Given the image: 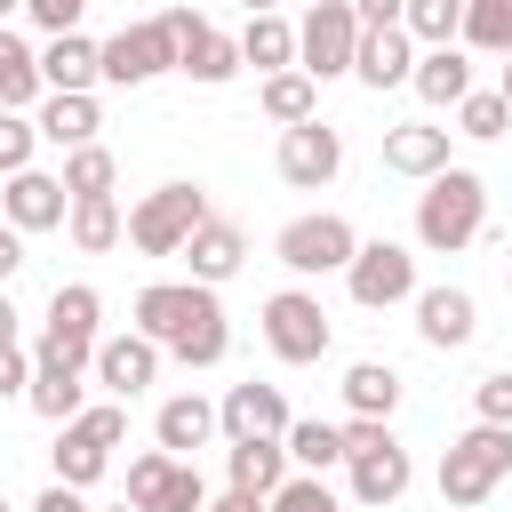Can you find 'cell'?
Wrapping results in <instances>:
<instances>
[{
  "instance_id": "43",
  "label": "cell",
  "mask_w": 512,
  "mask_h": 512,
  "mask_svg": "<svg viewBox=\"0 0 512 512\" xmlns=\"http://www.w3.org/2000/svg\"><path fill=\"white\" fill-rule=\"evenodd\" d=\"M32 384V360H24V344H0V400H16Z\"/></svg>"
},
{
  "instance_id": "5",
  "label": "cell",
  "mask_w": 512,
  "mask_h": 512,
  "mask_svg": "<svg viewBox=\"0 0 512 512\" xmlns=\"http://www.w3.org/2000/svg\"><path fill=\"white\" fill-rule=\"evenodd\" d=\"M208 224V192L200 184H160V192H144L136 208H128V240L144 248V256H184V240Z\"/></svg>"
},
{
  "instance_id": "49",
  "label": "cell",
  "mask_w": 512,
  "mask_h": 512,
  "mask_svg": "<svg viewBox=\"0 0 512 512\" xmlns=\"http://www.w3.org/2000/svg\"><path fill=\"white\" fill-rule=\"evenodd\" d=\"M496 96H504V112H512V56H504V80H496Z\"/></svg>"
},
{
  "instance_id": "39",
  "label": "cell",
  "mask_w": 512,
  "mask_h": 512,
  "mask_svg": "<svg viewBox=\"0 0 512 512\" xmlns=\"http://www.w3.org/2000/svg\"><path fill=\"white\" fill-rule=\"evenodd\" d=\"M512 128V112H504V96L496 88H472L464 104H456V136H480V144H496Z\"/></svg>"
},
{
  "instance_id": "29",
  "label": "cell",
  "mask_w": 512,
  "mask_h": 512,
  "mask_svg": "<svg viewBox=\"0 0 512 512\" xmlns=\"http://www.w3.org/2000/svg\"><path fill=\"white\" fill-rule=\"evenodd\" d=\"M256 104H264V120H280V128H304V120H320V80H304L296 64H288V72H264Z\"/></svg>"
},
{
  "instance_id": "26",
  "label": "cell",
  "mask_w": 512,
  "mask_h": 512,
  "mask_svg": "<svg viewBox=\"0 0 512 512\" xmlns=\"http://www.w3.org/2000/svg\"><path fill=\"white\" fill-rule=\"evenodd\" d=\"M40 144H56V152H80V144H96V128H104V112H96V96H40Z\"/></svg>"
},
{
  "instance_id": "22",
  "label": "cell",
  "mask_w": 512,
  "mask_h": 512,
  "mask_svg": "<svg viewBox=\"0 0 512 512\" xmlns=\"http://www.w3.org/2000/svg\"><path fill=\"white\" fill-rule=\"evenodd\" d=\"M344 464H352V504H400L408 480H416V464H408L400 440H384V448H368V456H344Z\"/></svg>"
},
{
  "instance_id": "19",
  "label": "cell",
  "mask_w": 512,
  "mask_h": 512,
  "mask_svg": "<svg viewBox=\"0 0 512 512\" xmlns=\"http://www.w3.org/2000/svg\"><path fill=\"white\" fill-rule=\"evenodd\" d=\"M184 264H192L200 288H216V280H232V272L248 264V232H240L232 216H208V224L184 240Z\"/></svg>"
},
{
  "instance_id": "15",
  "label": "cell",
  "mask_w": 512,
  "mask_h": 512,
  "mask_svg": "<svg viewBox=\"0 0 512 512\" xmlns=\"http://www.w3.org/2000/svg\"><path fill=\"white\" fill-rule=\"evenodd\" d=\"M288 424H296V416H288V392H280V384H256V376L232 384L224 408H216V432H224V440H280Z\"/></svg>"
},
{
  "instance_id": "10",
  "label": "cell",
  "mask_w": 512,
  "mask_h": 512,
  "mask_svg": "<svg viewBox=\"0 0 512 512\" xmlns=\"http://www.w3.org/2000/svg\"><path fill=\"white\" fill-rule=\"evenodd\" d=\"M352 48H360V16L344 0L304 8V24H296V72L304 80H344L352 72Z\"/></svg>"
},
{
  "instance_id": "46",
  "label": "cell",
  "mask_w": 512,
  "mask_h": 512,
  "mask_svg": "<svg viewBox=\"0 0 512 512\" xmlns=\"http://www.w3.org/2000/svg\"><path fill=\"white\" fill-rule=\"evenodd\" d=\"M32 512H88V496H80V488H64V480H48Z\"/></svg>"
},
{
  "instance_id": "9",
  "label": "cell",
  "mask_w": 512,
  "mask_h": 512,
  "mask_svg": "<svg viewBox=\"0 0 512 512\" xmlns=\"http://www.w3.org/2000/svg\"><path fill=\"white\" fill-rule=\"evenodd\" d=\"M264 344H272V360H288V368H312V360L336 344V328H328L320 296H304V288H280V296H264Z\"/></svg>"
},
{
  "instance_id": "36",
  "label": "cell",
  "mask_w": 512,
  "mask_h": 512,
  "mask_svg": "<svg viewBox=\"0 0 512 512\" xmlns=\"http://www.w3.org/2000/svg\"><path fill=\"white\" fill-rule=\"evenodd\" d=\"M456 24H464V0H400V32L424 48H456Z\"/></svg>"
},
{
  "instance_id": "52",
  "label": "cell",
  "mask_w": 512,
  "mask_h": 512,
  "mask_svg": "<svg viewBox=\"0 0 512 512\" xmlns=\"http://www.w3.org/2000/svg\"><path fill=\"white\" fill-rule=\"evenodd\" d=\"M120 512H136V504H120Z\"/></svg>"
},
{
  "instance_id": "42",
  "label": "cell",
  "mask_w": 512,
  "mask_h": 512,
  "mask_svg": "<svg viewBox=\"0 0 512 512\" xmlns=\"http://www.w3.org/2000/svg\"><path fill=\"white\" fill-rule=\"evenodd\" d=\"M88 8H96V0H24V16H32L48 40H56V32H80V16H88Z\"/></svg>"
},
{
  "instance_id": "44",
  "label": "cell",
  "mask_w": 512,
  "mask_h": 512,
  "mask_svg": "<svg viewBox=\"0 0 512 512\" xmlns=\"http://www.w3.org/2000/svg\"><path fill=\"white\" fill-rule=\"evenodd\" d=\"M352 16H360V32H384V24H400V0H344Z\"/></svg>"
},
{
  "instance_id": "40",
  "label": "cell",
  "mask_w": 512,
  "mask_h": 512,
  "mask_svg": "<svg viewBox=\"0 0 512 512\" xmlns=\"http://www.w3.org/2000/svg\"><path fill=\"white\" fill-rule=\"evenodd\" d=\"M32 144H40V128H32L24 112H0V176L32 168Z\"/></svg>"
},
{
  "instance_id": "4",
  "label": "cell",
  "mask_w": 512,
  "mask_h": 512,
  "mask_svg": "<svg viewBox=\"0 0 512 512\" xmlns=\"http://www.w3.org/2000/svg\"><path fill=\"white\" fill-rule=\"evenodd\" d=\"M120 440H128V400H104V408H80L72 424H56L48 464H56V480H64V488H96Z\"/></svg>"
},
{
  "instance_id": "45",
  "label": "cell",
  "mask_w": 512,
  "mask_h": 512,
  "mask_svg": "<svg viewBox=\"0 0 512 512\" xmlns=\"http://www.w3.org/2000/svg\"><path fill=\"white\" fill-rule=\"evenodd\" d=\"M16 272H24V232H16V224H0V288H8Z\"/></svg>"
},
{
  "instance_id": "47",
  "label": "cell",
  "mask_w": 512,
  "mask_h": 512,
  "mask_svg": "<svg viewBox=\"0 0 512 512\" xmlns=\"http://www.w3.org/2000/svg\"><path fill=\"white\" fill-rule=\"evenodd\" d=\"M200 512H264V496H240V488H224V496H208Z\"/></svg>"
},
{
  "instance_id": "50",
  "label": "cell",
  "mask_w": 512,
  "mask_h": 512,
  "mask_svg": "<svg viewBox=\"0 0 512 512\" xmlns=\"http://www.w3.org/2000/svg\"><path fill=\"white\" fill-rule=\"evenodd\" d=\"M240 8H248V16H272V8H280V0H240Z\"/></svg>"
},
{
  "instance_id": "27",
  "label": "cell",
  "mask_w": 512,
  "mask_h": 512,
  "mask_svg": "<svg viewBox=\"0 0 512 512\" xmlns=\"http://www.w3.org/2000/svg\"><path fill=\"white\" fill-rule=\"evenodd\" d=\"M408 88H416L424 104H464V96H472V56H464V48H424L416 72H408Z\"/></svg>"
},
{
  "instance_id": "20",
  "label": "cell",
  "mask_w": 512,
  "mask_h": 512,
  "mask_svg": "<svg viewBox=\"0 0 512 512\" xmlns=\"http://www.w3.org/2000/svg\"><path fill=\"white\" fill-rule=\"evenodd\" d=\"M352 72L384 96V88H408V72H416V40L400 32V24H384V32H360V48H352Z\"/></svg>"
},
{
  "instance_id": "41",
  "label": "cell",
  "mask_w": 512,
  "mask_h": 512,
  "mask_svg": "<svg viewBox=\"0 0 512 512\" xmlns=\"http://www.w3.org/2000/svg\"><path fill=\"white\" fill-rule=\"evenodd\" d=\"M472 408H480V424H512V368H488L472 384Z\"/></svg>"
},
{
  "instance_id": "17",
  "label": "cell",
  "mask_w": 512,
  "mask_h": 512,
  "mask_svg": "<svg viewBox=\"0 0 512 512\" xmlns=\"http://www.w3.org/2000/svg\"><path fill=\"white\" fill-rule=\"evenodd\" d=\"M472 328H480V304H472L464 288H416V336H424L432 352H464Z\"/></svg>"
},
{
  "instance_id": "12",
  "label": "cell",
  "mask_w": 512,
  "mask_h": 512,
  "mask_svg": "<svg viewBox=\"0 0 512 512\" xmlns=\"http://www.w3.org/2000/svg\"><path fill=\"white\" fill-rule=\"evenodd\" d=\"M128 504H136V512H200V504H208V480H200L184 456L152 448V456L128 464Z\"/></svg>"
},
{
  "instance_id": "24",
  "label": "cell",
  "mask_w": 512,
  "mask_h": 512,
  "mask_svg": "<svg viewBox=\"0 0 512 512\" xmlns=\"http://www.w3.org/2000/svg\"><path fill=\"white\" fill-rule=\"evenodd\" d=\"M88 368H64V360H40L32 352V384H24V400L48 416V424H72L80 408H88V384H80Z\"/></svg>"
},
{
  "instance_id": "3",
  "label": "cell",
  "mask_w": 512,
  "mask_h": 512,
  "mask_svg": "<svg viewBox=\"0 0 512 512\" xmlns=\"http://www.w3.org/2000/svg\"><path fill=\"white\" fill-rule=\"evenodd\" d=\"M504 472H512V424H472V432H456L448 456H440V504L472 512V504H488V488H496Z\"/></svg>"
},
{
  "instance_id": "13",
  "label": "cell",
  "mask_w": 512,
  "mask_h": 512,
  "mask_svg": "<svg viewBox=\"0 0 512 512\" xmlns=\"http://www.w3.org/2000/svg\"><path fill=\"white\" fill-rule=\"evenodd\" d=\"M168 16V32H176V72H192L200 88H224L232 72H240V40H224L200 8H160Z\"/></svg>"
},
{
  "instance_id": "54",
  "label": "cell",
  "mask_w": 512,
  "mask_h": 512,
  "mask_svg": "<svg viewBox=\"0 0 512 512\" xmlns=\"http://www.w3.org/2000/svg\"><path fill=\"white\" fill-rule=\"evenodd\" d=\"M312 8H320V0H312Z\"/></svg>"
},
{
  "instance_id": "7",
  "label": "cell",
  "mask_w": 512,
  "mask_h": 512,
  "mask_svg": "<svg viewBox=\"0 0 512 512\" xmlns=\"http://www.w3.org/2000/svg\"><path fill=\"white\" fill-rule=\"evenodd\" d=\"M96 344H104V296H96L88 280L56 288V296H48V328H40V360L88 368V360H96Z\"/></svg>"
},
{
  "instance_id": "32",
  "label": "cell",
  "mask_w": 512,
  "mask_h": 512,
  "mask_svg": "<svg viewBox=\"0 0 512 512\" xmlns=\"http://www.w3.org/2000/svg\"><path fill=\"white\" fill-rule=\"evenodd\" d=\"M344 408H352V416H376V424H392V408H400V368H384V360H360V368H344Z\"/></svg>"
},
{
  "instance_id": "28",
  "label": "cell",
  "mask_w": 512,
  "mask_h": 512,
  "mask_svg": "<svg viewBox=\"0 0 512 512\" xmlns=\"http://www.w3.org/2000/svg\"><path fill=\"white\" fill-rule=\"evenodd\" d=\"M224 472H232L240 496H272V488L288 480V448H280V440H232V448H224Z\"/></svg>"
},
{
  "instance_id": "11",
  "label": "cell",
  "mask_w": 512,
  "mask_h": 512,
  "mask_svg": "<svg viewBox=\"0 0 512 512\" xmlns=\"http://www.w3.org/2000/svg\"><path fill=\"white\" fill-rule=\"evenodd\" d=\"M344 288H352L360 312H392V304L416 296V256L400 240H360L352 264H344Z\"/></svg>"
},
{
  "instance_id": "33",
  "label": "cell",
  "mask_w": 512,
  "mask_h": 512,
  "mask_svg": "<svg viewBox=\"0 0 512 512\" xmlns=\"http://www.w3.org/2000/svg\"><path fill=\"white\" fill-rule=\"evenodd\" d=\"M280 448H288L296 472H328V464H344V424H328V416H296V424L280 432Z\"/></svg>"
},
{
  "instance_id": "51",
  "label": "cell",
  "mask_w": 512,
  "mask_h": 512,
  "mask_svg": "<svg viewBox=\"0 0 512 512\" xmlns=\"http://www.w3.org/2000/svg\"><path fill=\"white\" fill-rule=\"evenodd\" d=\"M16 8H24V0H0V16H16Z\"/></svg>"
},
{
  "instance_id": "18",
  "label": "cell",
  "mask_w": 512,
  "mask_h": 512,
  "mask_svg": "<svg viewBox=\"0 0 512 512\" xmlns=\"http://www.w3.org/2000/svg\"><path fill=\"white\" fill-rule=\"evenodd\" d=\"M64 208H72V200H64V184H56V176H40V168H16V176H8V192H0V216H8L16 232H56V224H64Z\"/></svg>"
},
{
  "instance_id": "16",
  "label": "cell",
  "mask_w": 512,
  "mask_h": 512,
  "mask_svg": "<svg viewBox=\"0 0 512 512\" xmlns=\"http://www.w3.org/2000/svg\"><path fill=\"white\" fill-rule=\"evenodd\" d=\"M88 368H96V384H104L112 400H136L144 384H160V344H152V336H104Z\"/></svg>"
},
{
  "instance_id": "25",
  "label": "cell",
  "mask_w": 512,
  "mask_h": 512,
  "mask_svg": "<svg viewBox=\"0 0 512 512\" xmlns=\"http://www.w3.org/2000/svg\"><path fill=\"white\" fill-rule=\"evenodd\" d=\"M152 440H160L168 456H192V448H208V440H216V408H208L200 392H176V400H160Z\"/></svg>"
},
{
  "instance_id": "48",
  "label": "cell",
  "mask_w": 512,
  "mask_h": 512,
  "mask_svg": "<svg viewBox=\"0 0 512 512\" xmlns=\"http://www.w3.org/2000/svg\"><path fill=\"white\" fill-rule=\"evenodd\" d=\"M0 344H16V304H8V288H0Z\"/></svg>"
},
{
  "instance_id": "1",
  "label": "cell",
  "mask_w": 512,
  "mask_h": 512,
  "mask_svg": "<svg viewBox=\"0 0 512 512\" xmlns=\"http://www.w3.org/2000/svg\"><path fill=\"white\" fill-rule=\"evenodd\" d=\"M136 336H152L160 352H176L184 368H216L232 352V328H224V304L216 288L200 280H152L136 296Z\"/></svg>"
},
{
  "instance_id": "21",
  "label": "cell",
  "mask_w": 512,
  "mask_h": 512,
  "mask_svg": "<svg viewBox=\"0 0 512 512\" xmlns=\"http://www.w3.org/2000/svg\"><path fill=\"white\" fill-rule=\"evenodd\" d=\"M40 88L48 96H96V40L88 32H56L40 48Z\"/></svg>"
},
{
  "instance_id": "35",
  "label": "cell",
  "mask_w": 512,
  "mask_h": 512,
  "mask_svg": "<svg viewBox=\"0 0 512 512\" xmlns=\"http://www.w3.org/2000/svg\"><path fill=\"white\" fill-rule=\"evenodd\" d=\"M456 40L480 48V56H512V0H464Z\"/></svg>"
},
{
  "instance_id": "30",
  "label": "cell",
  "mask_w": 512,
  "mask_h": 512,
  "mask_svg": "<svg viewBox=\"0 0 512 512\" xmlns=\"http://www.w3.org/2000/svg\"><path fill=\"white\" fill-rule=\"evenodd\" d=\"M240 64H256V72H288L296 64V24L272 8V16H248L240 24Z\"/></svg>"
},
{
  "instance_id": "6",
  "label": "cell",
  "mask_w": 512,
  "mask_h": 512,
  "mask_svg": "<svg viewBox=\"0 0 512 512\" xmlns=\"http://www.w3.org/2000/svg\"><path fill=\"white\" fill-rule=\"evenodd\" d=\"M160 72H176V32H168V16H144V24H120L112 40H96V80L144 88V80H160Z\"/></svg>"
},
{
  "instance_id": "14",
  "label": "cell",
  "mask_w": 512,
  "mask_h": 512,
  "mask_svg": "<svg viewBox=\"0 0 512 512\" xmlns=\"http://www.w3.org/2000/svg\"><path fill=\"white\" fill-rule=\"evenodd\" d=\"M336 168H344V136H336L328 120L280 128V176H288L296 192H320V184H336Z\"/></svg>"
},
{
  "instance_id": "37",
  "label": "cell",
  "mask_w": 512,
  "mask_h": 512,
  "mask_svg": "<svg viewBox=\"0 0 512 512\" xmlns=\"http://www.w3.org/2000/svg\"><path fill=\"white\" fill-rule=\"evenodd\" d=\"M112 176H120V160L104 152V144H80V152H64V200H88V192H112Z\"/></svg>"
},
{
  "instance_id": "31",
  "label": "cell",
  "mask_w": 512,
  "mask_h": 512,
  "mask_svg": "<svg viewBox=\"0 0 512 512\" xmlns=\"http://www.w3.org/2000/svg\"><path fill=\"white\" fill-rule=\"evenodd\" d=\"M64 232H72V248H88V256H104V248H120V200L112 192H88V200H72L64 208Z\"/></svg>"
},
{
  "instance_id": "8",
  "label": "cell",
  "mask_w": 512,
  "mask_h": 512,
  "mask_svg": "<svg viewBox=\"0 0 512 512\" xmlns=\"http://www.w3.org/2000/svg\"><path fill=\"white\" fill-rule=\"evenodd\" d=\"M352 248H360V232H352L336 208H320V216H296V224H280V240H272V256H280L296 280L344 272V264H352Z\"/></svg>"
},
{
  "instance_id": "53",
  "label": "cell",
  "mask_w": 512,
  "mask_h": 512,
  "mask_svg": "<svg viewBox=\"0 0 512 512\" xmlns=\"http://www.w3.org/2000/svg\"><path fill=\"white\" fill-rule=\"evenodd\" d=\"M0 512H8V496H0Z\"/></svg>"
},
{
  "instance_id": "2",
  "label": "cell",
  "mask_w": 512,
  "mask_h": 512,
  "mask_svg": "<svg viewBox=\"0 0 512 512\" xmlns=\"http://www.w3.org/2000/svg\"><path fill=\"white\" fill-rule=\"evenodd\" d=\"M480 232H488V184H480L472 168L424 176V192H416V240H424L432 256H456V248H472Z\"/></svg>"
},
{
  "instance_id": "38",
  "label": "cell",
  "mask_w": 512,
  "mask_h": 512,
  "mask_svg": "<svg viewBox=\"0 0 512 512\" xmlns=\"http://www.w3.org/2000/svg\"><path fill=\"white\" fill-rule=\"evenodd\" d=\"M264 512H344V504H336V488H328L320 472H288V480L264 496Z\"/></svg>"
},
{
  "instance_id": "23",
  "label": "cell",
  "mask_w": 512,
  "mask_h": 512,
  "mask_svg": "<svg viewBox=\"0 0 512 512\" xmlns=\"http://www.w3.org/2000/svg\"><path fill=\"white\" fill-rule=\"evenodd\" d=\"M384 168H392V176H440V168H448V128H432V120L384 128Z\"/></svg>"
},
{
  "instance_id": "34",
  "label": "cell",
  "mask_w": 512,
  "mask_h": 512,
  "mask_svg": "<svg viewBox=\"0 0 512 512\" xmlns=\"http://www.w3.org/2000/svg\"><path fill=\"white\" fill-rule=\"evenodd\" d=\"M48 88H40V48H24L8 24H0V112H24V104H40Z\"/></svg>"
}]
</instances>
